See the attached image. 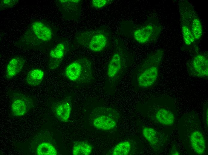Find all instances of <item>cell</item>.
Wrapping results in <instances>:
<instances>
[{"instance_id":"cell-14","label":"cell","mask_w":208,"mask_h":155,"mask_svg":"<svg viewBox=\"0 0 208 155\" xmlns=\"http://www.w3.org/2000/svg\"><path fill=\"white\" fill-rule=\"evenodd\" d=\"M71 96H68L61 100L52 103L53 113L61 121H68L71 110Z\"/></svg>"},{"instance_id":"cell-9","label":"cell","mask_w":208,"mask_h":155,"mask_svg":"<svg viewBox=\"0 0 208 155\" xmlns=\"http://www.w3.org/2000/svg\"><path fill=\"white\" fill-rule=\"evenodd\" d=\"M47 129L42 130L33 137L29 151L36 155H57L58 153L52 137Z\"/></svg>"},{"instance_id":"cell-13","label":"cell","mask_w":208,"mask_h":155,"mask_svg":"<svg viewBox=\"0 0 208 155\" xmlns=\"http://www.w3.org/2000/svg\"><path fill=\"white\" fill-rule=\"evenodd\" d=\"M69 49V45L65 42L58 43L50 50L49 53V68L51 70L57 68Z\"/></svg>"},{"instance_id":"cell-23","label":"cell","mask_w":208,"mask_h":155,"mask_svg":"<svg viewBox=\"0 0 208 155\" xmlns=\"http://www.w3.org/2000/svg\"><path fill=\"white\" fill-rule=\"evenodd\" d=\"M113 1L112 0H92L91 4L94 8L100 9L108 5Z\"/></svg>"},{"instance_id":"cell-10","label":"cell","mask_w":208,"mask_h":155,"mask_svg":"<svg viewBox=\"0 0 208 155\" xmlns=\"http://www.w3.org/2000/svg\"><path fill=\"white\" fill-rule=\"evenodd\" d=\"M11 114L21 117L27 114L34 106L32 98L28 95L17 90L8 91Z\"/></svg>"},{"instance_id":"cell-15","label":"cell","mask_w":208,"mask_h":155,"mask_svg":"<svg viewBox=\"0 0 208 155\" xmlns=\"http://www.w3.org/2000/svg\"><path fill=\"white\" fill-rule=\"evenodd\" d=\"M25 62V60L21 57L16 56L12 58L6 67V78L10 79L16 76L22 70Z\"/></svg>"},{"instance_id":"cell-18","label":"cell","mask_w":208,"mask_h":155,"mask_svg":"<svg viewBox=\"0 0 208 155\" xmlns=\"http://www.w3.org/2000/svg\"><path fill=\"white\" fill-rule=\"evenodd\" d=\"M134 145L130 140L123 141L117 144L113 148L111 154L113 155H128L134 151Z\"/></svg>"},{"instance_id":"cell-19","label":"cell","mask_w":208,"mask_h":155,"mask_svg":"<svg viewBox=\"0 0 208 155\" xmlns=\"http://www.w3.org/2000/svg\"><path fill=\"white\" fill-rule=\"evenodd\" d=\"M44 72L39 68L33 69L27 73L26 77V83L29 85L36 86L39 85L44 79Z\"/></svg>"},{"instance_id":"cell-12","label":"cell","mask_w":208,"mask_h":155,"mask_svg":"<svg viewBox=\"0 0 208 155\" xmlns=\"http://www.w3.org/2000/svg\"><path fill=\"white\" fill-rule=\"evenodd\" d=\"M188 72L192 76L198 77H206L208 76L207 58L200 54L192 58L188 67Z\"/></svg>"},{"instance_id":"cell-22","label":"cell","mask_w":208,"mask_h":155,"mask_svg":"<svg viewBox=\"0 0 208 155\" xmlns=\"http://www.w3.org/2000/svg\"><path fill=\"white\" fill-rule=\"evenodd\" d=\"M183 40L185 44L189 46L195 41V38L189 27L186 25H183L181 27Z\"/></svg>"},{"instance_id":"cell-21","label":"cell","mask_w":208,"mask_h":155,"mask_svg":"<svg viewBox=\"0 0 208 155\" xmlns=\"http://www.w3.org/2000/svg\"><path fill=\"white\" fill-rule=\"evenodd\" d=\"M190 30L195 40L200 39L202 35V28L201 22L197 17L192 20Z\"/></svg>"},{"instance_id":"cell-11","label":"cell","mask_w":208,"mask_h":155,"mask_svg":"<svg viewBox=\"0 0 208 155\" xmlns=\"http://www.w3.org/2000/svg\"><path fill=\"white\" fill-rule=\"evenodd\" d=\"M82 2L81 0H60L58 5L66 19L76 20L80 16Z\"/></svg>"},{"instance_id":"cell-7","label":"cell","mask_w":208,"mask_h":155,"mask_svg":"<svg viewBox=\"0 0 208 155\" xmlns=\"http://www.w3.org/2000/svg\"><path fill=\"white\" fill-rule=\"evenodd\" d=\"M120 114L115 109L105 107L95 108L90 114V121L93 125L100 130L108 131L117 126Z\"/></svg>"},{"instance_id":"cell-3","label":"cell","mask_w":208,"mask_h":155,"mask_svg":"<svg viewBox=\"0 0 208 155\" xmlns=\"http://www.w3.org/2000/svg\"><path fill=\"white\" fill-rule=\"evenodd\" d=\"M122 32L140 44L152 41L158 37L160 28L156 22L148 21L143 25H136L131 22L124 21L121 24Z\"/></svg>"},{"instance_id":"cell-6","label":"cell","mask_w":208,"mask_h":155,"mask_svg":"<svg viewBox=\"0 0 208 155\" xmlns=\"http://www.w3.org/2000/svg\"><path fill=\"white\" fill-rule=\"evenodd\" d=\"M64 74L69 80L74 82L90 83L93 79L92 62L86 57L77 58L67 65Z\"/></svg>"},{"instance_id":"cell-2","label":"cell","mask_w":208,"mask_h":155,"mask_svg":"<svg viewBox=\"0 0 208 155\" xmlns=\"http://www.w3.org/2000/svg\"><path fill=\"white\" fill-rule=\"evenodd\" d=\"M111 33L105 27L86 30L77 33L75 41L78 44L95 52L103 51L110 41Z\"/></svg>"},{"instance_id":"cell-26","label":"cell","mask_w":208,"mask_h":155,"mask_svg":"<svg viewBox=\"0 0 208 155\" xmlns=\"http://www.w3.org/2000/svg\"><path fill=\"white\" fill-rule=\"evenodd\" d=\"M171 155H179L180 153H179V151H177L176 150V151H172V152L171 153Z\"/></svg>"},{"instance_id":"cell-1","label":"cell","mask_w":208,"mask_h":155,"mask_svg":"<svg viewBox=\"0 0 208 155\" xmlns=\"http://www.w3.org/2000/svg\"><path fill=\"white\" fill-rule=\"evenodd\" d=\"M179 128L181 140L189 151L200 155L205 153L206 141L197 114L192 112L183 116Z\"/></svg>"},{"instance_id":"cell-8","label":"cell","mask_w":208,"mask_h":155,"mask_svg":"<svg viewBox=\"0 0 208 155\" xmlns=\"http://www.w3.org/2000/svg\"><path fill=\"white\" fill-rule=\"evenodd\" d=\"M53 35L49 26L41 21H35L30 24L22 39L27 45L36 46L50 41Z\"/></svg>"},{"instance_id":"cell-5","label":"cell","mask_w":208,"mask_h":155,"mask_svg":"<svg viewBox=\"0 0 208 155\" xmlns=\"http://www.w3.org/2000/svg\"><path fill=\"white\" fill-rule=\"evenodd\" d=\"M113 54L107 66V75L109 82H117L125 72L129 61V55L123 42L116 38Z\"/></svg>"},{"instance_id":"cell-25","label":"cell","mask_w":208,"mask_h":155,"mask_svg":"<svg viewBox=\"0 0 208 155\" xmlns=\"http://www.w3.org/2000/svg\"><path fill=\"white\" fill-rule=\"evenodd\" d=\"M206 106L204 108V119L205 123V125L206 128H208V108Z\"/></svg>"},{"instance_id":"cell-17","label":"cell","mask_w":208,"mask_h":155,"mask_svg":"<svg viewBox=\"0 0 208 155\" xmlns=\"http://www.w3.org/2000/svg\"><path fill=\"white\" fill-rule=\"evenodd\" d=\"M143 135L150 145L155 149L160 147L162 138L158 132L154 128L144 127L142 130Z\"/></svg>"},{"instance_id":"cell-24","label":"cell","mask_w":208,"mask_h":155,"mask_svg":"<svg viewBox=\"0 0 208 155\" xmlns=\"http://www.w3.org/2000/svg\"><path fill=\"white\" fill-rule=\"evenodd\" d=\"M18 0H3L0 1V9L1 10L11 8L16 5Z\"/></svg>"},{"instance_id":"cell-20","label":"cell","mask_w":208,"mask_h":155,"mask_svg":"<svg viewBox=\"0 0 208 155\" xmlns=\"http://www.w3.org/2000/svg\"><path fill=\"white\" fill-rule=\"evenodd\" d=\"M92 148L91 145L87 142H77L73 146L72 154L74 155H89L91 153Z\"/></svg>"},{"instance_id":"cell-4","label":"cell","mask_w":208,"mask_h":155,"mask_svg":"<svg viewBox=\"0 0 208 155\" xmlns=\"http://www.w3.org/2000/svg\"><path fill=\"white\" fill-rule=\"evenodd\" d=\"M163 54V52L161 50L153 52L140 65L136 74L137 83L139 87L147 88L155 83Z\"/></svg>"},{"instance_id":"cell-16","label":"cell","mask_w":208,"mask_h":155,"mask_svg":"<svg viewBox=\"0 0 208 155\" xmlns=\"http://www.w3.org/2000/svg\"><path fill=\"white\" fill-rule=\"evenodd\" d=\"M154 119L158 123L163 125H171L173 124L175 117L173 113L168 108L160 107L155 111Z\"/></svg>"}]
</instances>
